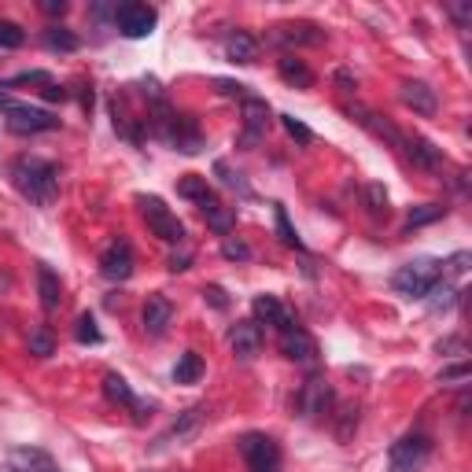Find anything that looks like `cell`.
<instances>
[{
  "instance_id": "obj_16",
  "label": "cell",
  "mask_w": 472,
  "mask_h": 472,
  "mask_svg": "<svg viewBox=\"0 0 472 472\" xmlns=\"http://www.w3.org/2000/svg\"><path fill=\"white\" fill-rule=\"evenodd\" d=\"M204 421H207V410L204 406H192V410H185L167 431H163V436H159V447H174V443H188L192 436H195V431H200L204 428Z\"/></svg>"
},
{
  "instance_id": "obj_38",
  "label": "cell",
  "mask_w": 472,
  "mask_h": 472,
  "mask_svg": "<svg viewBox=\"0 0 472 472\" xmlns=\"http://www.w3.org/2000/svg\"><path fill=\"white\" fill-rule=\"evenodd\" d=\"M366 207L373 214H387V188L384 185H366Z\"/></svg>"
},
{
  "instance_id": "obj_25",
  "label": "cell",
  "mask_w": 472,
  "mask_h": 472,
  "mask_svg": "<svg viewBox=\"0 0 472 472\" xmlns=\"http://www.w3.org/2000/svg\"><path fill=\"white\" fill-rule=\"evenodd\" d=\"M277 74H281V82H288L292 89H310L313 86V70L303 59H295V56H285L277 63Z\"/></svg>"
},
{
  "instance_id": "obj_28",
  "label": "cell",
  "mask_w": 472,
  "mask_h": 472,
  "mask_svg": "<svg viewBox=\"0 0 472 472\" xmlns=\"http://www.w3.org/2000/svg\"><path fill=\"white\" fill-rule=\"evenodd\" d=\"M424 303H428V310H431V313H443V310H450V306L458 303V288H454L450 281H443V277H440L436 285L428 288Z\"/></svg>"
},
{
  "instance_id": "obj_41",
  "label": "cell",
  "mask_w": 472,
  "mask_h": 472,
  "mask_svg": "<svg viewBox=\"0 0 472 472\" xmlns=\"http://www.w3.org/2000/svg\"><path fill=\"white\" fill-rule=\"evenodd\" d=\"M458 380H468V362H458V366H447L440 373V384H458Z\"/></svg>"
},
{
  "instance_id": "obj_15",
  "label": "cell",
  "mask_w": 472,
  "mask_h": 472,
  "mask_svg": "<svg viewBox=\"0 0 472 472\" xmlns=\"http://www.w3.org/2000/svg\"><path fill=\"white\" fill-rule=\"evenodd\" d=\"M141 322H144V332H148L151 340L167 336V329H170V322H174V306H170V299H163V295H148V303H144V310H141Z\"/></svg>"
},
{
  "instance_id": "obj_14",
  "label": "cell",
  "mask_w": 472,
  "mask_h": 472,
  "mask_svg": "<svg viewBox=\"0 0 472 472\" xmlns=\"http://www.w3.org/2000/svg\"><path fill=\"white\" fill-rule=\"evenodd\" d=\"M251 310H255V322H259V325L266 322V325H273L277 332H288V329L299 325V322H295V313L285 310V303H281L277 295H255Z\"/></svg>"
},
{
  "instance_id": "obj_40",
  "label": "cell",
  "mask_w": 472,
  "mask_h": 472,
  "mask_svg": "<svg viewBox=\"0 0 472 472\" xmlns=\"http://www.w3.org/2000/svg\"><path fill=\"white\" fill-rule=\"evenodd\" d=\"M222 255H225V259H232V262H236V259L248 262V259H251V248H248V244H241V241H232V236H225V241H222Z\"/></svg>"
},
{
  "instance_id": "obj_19",
  "label": "cell",
  "mask_w": 472,
  "mask_h": 472,
  "mask_svg": "<svg viewBox=\"0 0 472 472\" xmlns=\"http://www.w3.org/2000/svg\"><path fill=\"white\" fill-rule=\"evenodd\" d=\"M104 395H107L114 406H126V410H133V413H137V421H144L148 406L133 395V387H130L123 377H118V373H107V377H104Z\"/></svg>"
},
{
  "instance_id": "obj_24",
  "label": "cell",
  "mask_w": 472,
  "mask_h": 472,
  "mask_svg": "<svg viewBox=\"0 0 472 472\" xmlns=\"http://www.w3.org/2000/svg\"><path fill=\"white\" fill-rule=\"evenodd\" d=\"M37 292H41V306L52 313V310H59V303H63V285H59V277L52 273V266H37Z\"/></svg>"
},
{
  "instance_id": "obj_11",
  "label": "cell",
  "mask_w": 472,
  "mask_h": 472,
  "mask_svg": "<svg viewBox=\"0 0 472 472\" xmlns=\"http://www.w3.org/2000/svg\"><path fill=\"white\" fill-rule=\"evenodd\" d=\"M332 410V387L325 377H310L303 387H299V413L303 417H322Z\"/></svg>"
},
{
  "instance_id": "obj_2",
  "label": "cell",
  "mask_w": 472,
  "mask_h": 472,
  "mask_svg": "<svg viewBox=\"0 0 472 472\" xmlns=\"http://www.w3.org/2000/svg\"><path fill=\"white\" fill-rule=\"evenodd\" d=\"M151 126H155V133H159L174 151H181V155H195L204 148V130H200V123H195L192 114H177V111H170L163 100L155 104V114H151Z\"/></svg>"
},
{
  "instance_id": "obj_43",
  "label": "cell",
  "mask_w": 472,
  "mask_h": 472,
  "mask_svg": "<svg viewBox=\"0 0 472 472\" xmlns=\"http://www.w3.org/2000/svg\"><path fill=\"white\" fill-rule=\"evenodd\" d=\"M204 299H207V303H211L214 310H225V306H229V295H225V292H222L218 285H211V288H204Z\"/></svg>"
},
{
  "instance_id": "obj_33",
  "label": "cell",
  "mask_w": 472,
  "mask_h": 472,
  "mask_svg": "<svg viewBox=\"0 0 472 472\" xmlns=\"http://www.w3.org/2000/svg\"><path fill=\"white\" fill-rule=\"evenodd\" d=\"M273 222H277V232H281V241H285L288 248L303 251V241H299V232L292 229V222H288V211H285L281 204H273Z\"/></svg>"
},
{
  "instance_id": "obj_37",
  "label": "cell",
  "mask_w": 472,
  "mask_h": 472,
  "mask_svg": "<svg viewBox=\"0 0 472 472\" xmlns=\"http://www.w3.org/2000/svg\"><path fill=\"white\" fill-rule=\"evenodd\" d=\"M281 126H285V130H288V137H292V141H299V144H310V141H313V130H310V126H303L295 114H281Z\"/></svg>"
},
{
  "instance_id": "obj_17",
  "label": "cell",
  "mask_w": 472,
  "mask_h": 472,
  "mask_svg": "<svg viewBox=\"0 0 472 472\" xmlns=\"http://www.w3.org/2000/svg\"><path fill=\"white\" fill-rule=\"evenodd\" d=\"M8 468L12 472H59L56 458L49 450H41V447H15L8 454Z\"/></svg>"
},
{
  "instance_id": "obj_36",
  "label": "cell",
  "mask_w": 472,
  "mask_h": 472,
  "mask_svg": "<svg viewBox=\"0 0 472 472\" xmlns=\"http://www.w3.org/2000/svg\"><path fill=\"white\" fill-rule=\"evenodd\" d=\"M74 336H77V343H100V340H104V332L96 329V318H93V313H82V318H77Z\"/></svg>"
},
{
  "instance_id": "obj_12",
  "label": "cell",
  "mask_w": 472,
  "mask_h": 472,
  "mask_svg": "<svg viewBox=\"0 0 472 472\" xmlns=\"http://www.w3.org/2000/svg\"><path fill=\"white\" fill-rule=\"evenodd\" d=\"M281 354L288 362H299V366H318V340H313L306 329H288V332H281Z\"/></svg>"
},
{
  "instance_id": "obj_21",
  "label": "cell",
  "mask_w": 472,
  "mask_h": 472,
  "mask_svg": "<svg viewBox=\"0 0 472 472\" xmlns=\"http://www.w3.org/2000/svg\"><path fill=\"white\" fill-rule=\"evenodd\" d=\"M403 151H406V159H410L413 167H421V170H440V167H443V151L431 144V141H424V137L406 141Z\"/></svg>"
},
{
  "instance_id": "obj_8",
  "label": "cell",
  "mask_w": 472,
  "mask_h": 472,
  "mask_svg": "<svg viewBox=\"0 0 472 472\" xmlns=\"http://www.w3.org/2000/svg\"><path fill=\"white\" fill-rule=\"evenodd\" d=\"M155 23H159V12H155L151 5H137V0H130V5L114 8V26H118V33H123V37H130V41L148 37L155 30Z\"/></svg>"
},
{
  "instance_id": "obj_48",
  "label": "cell",
  "mask_w": 472,
  "mask_h": 472,
  "mask_svg": "<svg viewBox=\"0 0 472 472\" xmlns=\"http://www.w3.org/2000/svg\"><path fill=\"white\" fill-rule=\"evenodd\" d=\"M49 15H63L67 12V0H45V5H41Z\"/></svg>"
},
{
  "instance_id": "obj_22",
  "label": "cell",
  "mask_w": 472,
  "mask_h": 472,
  "mask_svg": "<svg viewBox=\"0 0 472 472\" xmlns=\"http://www.w3.org/2000/svg\"><path fill=\"white\" fill-rule=\"evenodd\" d=\"M277 41H288V45H322L325 41V30L313 26V23H285V26H277Z\"/></svg>"
},
{
  "instance_id": "obj_35",
  "label": "cell",
  "mask_w": 472,
  "mask_h": 472,
  "mask_svg": "<svg viewBox=\"0 0 472 472\" xmlns=\"http://www.w3.org/2000/svg\"><path fill=\"white\" fill-rule=\"evenodd\" d=\"M23 41H26L23 26L12 19H0V49H23Z\"/></svg>"
},
{
  "instance_id": "obj_10",
  "label": "cell",
  "mask_w": 472,
  "mask_h": 472,
  "mask_svg": "<svg viewBox=\"0 0 472 472\" xmlns=\"http://www.w3.org/2000/svg\"><path fill=\"white\" fill-rule=\"evenodd\" d=\"M266 130H269V104L259 100V96H248L244 100V133H241L236 144H241L244 151H251L266 137Z\"/></svg>"
},
{
  "instance_id": "obj_49",
  "label": "cell",
  "mask_w": 472,
  "mask_h": 472,
  "mask_svg": "<svg viewBox=\"0 0 472 472\" xmlns=\"http://www.w3.org/2000/svg\"><path fill=\"white\" fill-rule=\"evenodd\" d=\"M45 100H52V104H56V100H67V89H59V86L52 82V86H45Z\"/></svg>"
},
{
  "instance_id": "obj_7",
  "label": "cell",
  "mask_w": 472,
  "mask_h": 472,
  "mask_svg": "<svg viewBox=\"0 0 472 472\" xmlns=\"http://www.w3.org/2000/svg\"><path fill=\"white\" fill-rule=\"evenodd\" d=\"M241 454L248 461V472H281V447L277 440L262 436V431H248V436H241Z\"/></svg>"
},
{
  "instance_id": "obj_18",
  "label": "cell",
  "mask_w": 472,
  "mask_h": 472,
  "mask_svg": "<svg viewBox=\"0 0 472 472\" xmlns=\"http://www.w3.org/2000/svg\"><path fill=\"white\" fill-rule=\"evenodd\" d=\"M399 100H403L413 114H421V118H431V114L440 111L436 89L424 86V82H403V86H399Z\"/></svg>"
},
{
  "instance_id": "obj_9",
  "label": "cell",
  "mask_w": 472,
  "mask_h": 472,
  "mask_svg": "<svg viewBox=\"0 0 472 472\" xmlns=\"http://www.w3.org/2000/svg\"><path fill=\"white\" fill-rule=\"evenodd\" d=\"M133 248H130V241H111L107 248H104V255H100V273L111 281V285H118V281H130L133 277Z\"/></svg>"
},
{
  "instance_id": "obj_31",
  "label": "cell",
  "mask_w": 472,
  "mask_h": 472,
  "mask_svg": "<svg viewBox=\"0 0 472 472\" xmlns=\"http://www.w3.org/2000/svg\"><path fill=\"white\" fill-rule=\"evenodd\" d=\"M443 214H447V207H440V204H421V207H413V211H410V218H406V229L431 225V222H440Z\"/></svg>"
},
{
  "instance_id": "obj_50",
  "label": "cell",
  "mask_w": 472,
  "mask_h": 472,
  "mask_svg": "<svg viewBox=\"0 0 472 472\" xmlns=\"http://www.w3.org/2000/svg\"><path fill=\"white\" fill-rule=\"evenodd\" d=\"M336 82H340L343 89H354V86H359V82H354V74H350V70H336Z\"/></svg>"
},
{
  "instance_id": "obj_1",
  "label": "cell",
  "mask_w": 472,
  "mask_h": 472,
  "mask_svg": "<svg viewBox=\"0 0 472 472\" xmlns=\"http://www.w3.org/2000/svg\"><path fill=\"white\" fill-rule=\"evenodd\" d=\"M12 185L37 207H52L59 195V170L41 155H19L12 163Z\"/></svg>"
},
{
  "instance_id": "obj_26",
  "label": "cell",
  "mask_w": 472,
  "mask_h": 472,
  "mask_svg": "<svg viewBox=\"0 0 472 472\" xmlns=\"http://www.w3.org/2000/svg\"><path fill=\"white\" fill-rule=\"evenodd\" d=\"M177 195H185V200H192V204H207V200H214V192H211V185H207V177H200V174H185L181 181H177Z\"/></svg>"
},
{
  "instance_id": "obj_5",
  "label": "cell",
  "mask_w": 472,
  "mask_h": 472,
  "mask_svg": "<svg viewBox=\"0 0 472 472\" xmlns=\"http://www.w3.org/2000/svg\"><path fill=\"white\" fill-rule=\"evenodd\" d=\"M141 211H144V222H148V229L159 236V241H167V244H181L185 241V222L159 200V195H141Z\"/></svg>"
},
{
  "instance_id": "obj_3",
  "label": "cell",
  "mask_w": 472,
  "mask_h": 472,
  "mask_svg": "<svg viewBox=\"0 0 472 472\" xmlns=\"http://www.w3.org/2000/svg\"><path fill=\"white\" fill-rule=\"evenodd\" d=\"M443 277V262L440 259H413L406 266L395 269V277H391V288L406 299H424L428 288Z\"/></svg>"
},
{
  "instance_id": "obj_29",
  "label": "cell",
  "mask_w": 472,
  "mask_h": 472,
  "mask_svg": "<svg viewBox=\"0 0 472 472\" xmlns=\"http://www.w3.org/2000/svg\"><path fill=\"white\" fill-rule=\"evenodd\" d=\"M200 377H204V359L195 350H185L174 366V384H195Z\"/></svg>"
},
{
  "instance_id": "obj_34",
  "label": "cell",
  "mask_w": 472,
  "mask_h": 472,
  "mask_svg": "<svg viewBox=\"0 0 472 472\" xmlns=\"http://www.w3.org/2000/svg\"><path fill=\"white\" fill-rule=\"evenodd\" d=\"M214 174H218V181H222L225 188H236L241 195H251V188H248L244 174H241V170H232V167H229L225 159H218V163H214Z\"/></svg>"
},
{
  "instance_id": "obj_32",
  "label": "cell",
  "mask_w": 472,
  "mask_h": 472,
  "mask_svg": "<svg viewBox=\"0 0 472 472\" xmlns=\"http://www.w3.org/2000/svg\"><path fill=\"white\" fill-rule=\"evenodd\" d=\"M26 347H30V354H37V359H49V354H56V340H52V332H49L45 325H37V329L30 332Z\"/></svg>"
},
{
  "instance_id": "obj_46",
  "label": "cell",
  "mask_w": 472,
  "mask_h": 472,
  "mask_svg": "<svg viewBox=\"0 0 472 472\" xmlns=\"http://www.w3.org/2000/svg\"><path fill=\"white\" fill-rule=\"evenodd\" d=\"M450 350H454V354H465L468 347H465L461 336H447V340H440V354H450Z\"/></svg>"
},
{
  "instance_id": "obj_39",
  "label": "cell",
  "mask_w": 472,
  "mask_h": 472,
  "mask_svg": "<svg viewBox=\"0 0 472 472\" xmlns=\"http://www.w3.org/2000/svg\"><path fill=\"white\" fill-rule=\"evenodd\" d=\"M30 82H37V86H52V77L45 74V70H26V74H15V77H8L0 89H12V86H30Z\"/></svg>"
},
{
  "instance_id": "obj_13",
  "label": "cell",
  "mask_w": 472,
  "mask_h": 472,
  "mask_svg": "<svg viewBox=\"0 0 472 472\" xmlns=\"http://www.w3.org/2000/svg\"><path fill=\"white\" fill-rule=\"evenodd\" d=\"M262 343H266V332H262L259 322H236L229 329V347H232V354L241 362H251L255 354L262 350Z\"/></svg>"
},
{
  "instance_id": "obj_47",
  "label": "cell",
  "mask_w": 472,
  "mask_h": 472,
  "mask_svg": "<svg viewBox=\"0 0 472 472\" xmlns=\"http://www.w3.org/2000/svg\"><path fill=\"white\" fill-rule=\"evenodd\" d=\"M188 262H192V255H188V251H181V255H170V269H174V273L188 269Z\"/></svg>"
},
{
  "instance_id": "obj_6",
  "label": "cell",
  "mask_w": 472,
  "mask_h": 472,
  "mask_svg": "<svg viewBox=\"0 0 472 472\" xmlns=\"http://www.w3.org/2000/svg\"><path fill=\"white\" fill-rule=\"evenodd\" d=\"M428 458H431V440L424 431H410V436H403L387 450V468L391 472H421L428 465Z\"/></svg>"
},
{
  "instance_id": "obj_20",
  "label": "cell",
  "mask_w": 472,
  "mask_h": 472,
  "mask_svg": "<svg viewBox=\"0 0 472 472\" xmlns=\"http://www.w3.org/2000/svg\"><path fill=\"white\" fill-rule=\"evenodd\" d=\"M350 118H354V123H359V126H366L373 137H380V141H391V144H395V148H403L406 144V137L395 130V126H391L387 123V118H380V114H373V111H366V107H350L347 111Z\"/></svg>"
},
{
  "instance_id": "obj_23",
  "label": "cell",
  "mask_w": 472,
  "mask_h": 472,
  "mask_svg": "<svg viewBox=\"0 0 472 472\" xmlns=\"http://www.w3.org/2000/svg\"><path fill=\"white\" fill-rule=\"evenodd\" d=\"M225 59L244 63V67L255 63V59H259V41H255L251 33H241V30L229 33V37H225Z\"/></svg>"
},
{
  "instance_id": "obj_44",
  "label": "cell",
  "mask_w": 472,
  "mask_h": 472,
  "mask_svg": "<svg viewBox=\"0 0 472 472\" xmlns=\"http://www.w3.org/2000/svg\"><path fill=\"white\" fill-rule=\"evenodd\" d=\"M468 262H472V259H468V251H458V255H454L450 262H443V273L450 269L454 277H458V273H465V269H468Z\"/></svg>"
},
{
  "instance_id": "obj_45",
  "label": "cell",
  "mask_w": 472,
  "mask_h": 472,
  "mask_svg": "<svg viewBox=\"0 0 472 472\" xmlns=\"http://www.w3.org/2000/svg\"><path fill=\"white\" fill-rule=\"evenodd\" d=\"M447 12H450V19H454L458 26H468V23H472V8H468V5H447Z\"/></svg>"
},
{
  "instance_id": "obj_27",
  "label": "cell",
  "mask_w": 472,
  "mask_h": 472,
  "mask_svg": "<svg viewBox=\"0 0 472 472\" xmlns=\"http://www.w3.org/2000/svg\"><path fill=\"white\" fill-rule=\"evenodd\" d=\"M45 49L49 52H77L82 49V37H77L74 30H67V26H49L45 30Z\"/></svg>"
},
{
  "instance_id": "obj_30",
  "label": "cell",
  "mask_w": 472,
  "mask_h": 472,
  "mask_svg": "<svg viewBox=\"0 0 472 472\" xmlns=\"http://www.w3.org/2000/svg\"><path fill=\"white\" fill-rule=\"evenodd\" d=\"M200 211H204V218H207V225H211L214 232H222V236H225V232L232 229V222H236V214H232L229 207H222L218 200H207V204H204Z\"/></svg>"
},
{
  "instance_id": "obj_42",
  "label": "cell",
  "mask_w": 472,
  "mask_h": 472,
  "mask_svg": "<svg viewBox=\"0 0 472 472\" xmlns=\"http://www.w3.org/2000/svg\"><path fill=\"white\" fill-rule=\"evenodd\" d=\"M218 93L222 96H241V100H248V86H241V82H229V77H218Z\"/></svg>"
},
{
  "instance_id": "obj_4",
  "label": "cell",
  "mask_w": 472,
  "mask_h": 472,
  "mask_svg": "<svg viewBox=\"0 0 472 472\" xmlns=\"http://www.w3.org/2000/svg\"><path fill=\"white\" fill-rule=\"evenodd\" d=\"M0 111H5V123L12 133L26 137V133H52L59 130V118L45 107H30V104H15L8 96H0Z\"/></svg>"
}]
</instances>
